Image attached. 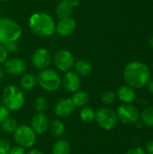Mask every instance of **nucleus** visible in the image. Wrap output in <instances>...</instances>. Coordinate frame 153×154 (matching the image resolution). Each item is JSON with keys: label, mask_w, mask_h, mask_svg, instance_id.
<instances>
[{"label": "nucleus", "mask_w": 153, "mask_h": 154, "mask_svg": "<svg viewBox=\"0 0 153 154\" xmlns=\"http://www.w3.org/2000/svg\"><path fill=\"white\" fill-rule=\"evenodd\" d=\"M23 34L20 24L8 17L0 18V43L5 44L10 42H17Z\"/></svg>", "instance_id": "4"}, {"label": "nucleus", "mask_w": 153, "mask_h": 154, "mask_svg": "<svg viewBox=\"0 0 153 154\" xmlns=\"http://www.w3.org/2000/svg\"><path fill=\"white\" fill-rule=\"evenodd\" d=\"M77 28L76 20L73 17H66L59 19L56 23V32L61 37H68L71 35Z\"/></svg>", "instance_id": "15"}, {"label": "nucleus", "mask_w": 153, "mask_h": 154, "mask_svg": "<svg viewBox=\"0 0 153 154\" xmlns=\"http://www.w3.org/2000/svg\"><path fill=\"white\" fill-rule=\"evenodd\" d=\"M141 118L144 125L150 127H153V107L144 109L142 112Z\"/></svg>", "instance_id": "25"}, {"label": "nucleus", "mask_w": 153, "mask_h": 154, "mask_svg": "<svg viewBox=\"0 0 153 154\" xmlns=\"http://www.w3.org/2000/svg\"><path fill=\"white\" fill-rule=\"evenodd\" d=\"M95 121L104 130H112L116 127L118 124V117L116 112L109 107H101L96 111Z\"/></svg>", "instance_id": "6"}, {"label": "nucleus", "mask_w": 153, "mask_h": 154, "mask_svg": "<svg viewBox=\"0 0 153 154\" xmlns=\"http://www.w3.org/2000/svg\"><path fill=\"white\" fill-rule=\"evenodd\" d=\"M6 50V51L9 53H15L19 51L20 49V46L18 44L17 42H7L5 44H3Z\"/></svg>", "instance_id": "28"}, {"label": "nucleus", "mask_w": 153, "mask_h": 154, "mask_svg": "<svg viewBox=\"0 0 153 154\" xmlns=\"http://www.w3.org/2000/svg\"><path fill=\"white\" fill-rule=\"evenodd\" d=\"M147 86H148V89L150 90V92L153 94V79L149 81V83L147 84Z\"/></svg>", "instance_id": "37"}, {"label": "nucleus", "mask_w": 153, "mask_h": 154, "mask_svg": "<svg viewBox=\"0 0 153 154\" xmlns=\"http://www.w3.org/2000/svg\"><path fill=\"white\" fill-rule=\"evenodd\" d=\"M149 42H150V45H151V47L153 48V35L151 37V39H150V41H149Z\"/></svg>", "instance_id": "38"}, {"label": "nucleus", "mask_w": 153, "mask_h": 154, "mask_svg": "<svg viewBox=\"0 0 153 154\" xmlns=\"http://www.w3.org/2000/svg\"><path fill=\"white\" fill-rule=\"evenodd\" d=\"M26 154H44V152H42L41 150L38 149H31Z\"/></svg>", "instance_id": "35"}, {"label": "nucleus", "mask_w": 153, "mask_h": 154, "mask_svg": "<svg viewBox=\"0 0 153 154\" xmlns=\"http://www.w3.org/2000/svg\"><path fill=\"white\" fill-rule=\"evenodd\" d=\"M14 139L23 148H32L36 143V134L27 125H20L14 132Z\"/></svg>", "instance_id": "7"}, {"label": "nucleus", "mask_w": 153, "mask_h": 154, "mask_svg": "<svg viewBox=\"0 0 153 154\" xmlns=\"http://www.w3.org/2000/svg\"><path fill=\"white\" fill-rule=\"evenodd\" d=\"M8 154H26V152H25L24 148H23L19 145H16V146L11 147Z\"/></svg>", "instance_id": "32"}, {"label": "nucleus", "mask_w": 153, "mask_h": 154, "mask_svg": "<svg viewBox=\"0 0 153 154\" xmlns=\"http://www.w3.org/2000/svg\"><path fill=\"white\" fill-rule=\"evenodd\" d=\"M71 152V146L69 141L65 139H60L57 141L51 149L52 154H70Z\"/></svg>", "instance_id": "20"}, {"label": "nucleus", "mask_w": 153, "mask_h": 154, "mask_svg": "<svg viewBox=\"0 0 153 154\" xmlns=\"http://www.w3.org/2000/svg\"><path fill=\"white\" fill-rule=\"evenodd\" d=\"M0 130H1V129H0Z\"/></svg>", "instance_id": "42"}, {"label": "nucleus", "mask_w": 153, "mask_h": 154, "mask_svg": "<svg viewBox=\"0 0 153 154\" xmlns=\"http://www.w3.org/2000/svg\"><path fill=\"white\" fill-rule=\"evenodd\" d=\"M80 5L79 0H61L56 6L55 14L59 19L70 17L74 8Z\"/></svg>", "instance_id": "14"}, {"label": "nucleus", "mask_w": 153, "mask_h": 154, "mask_svg": "<svg viewBox=\"0 0 153 154\" xmlns=\"http://www.w3.org/2000/svg\"><path fill=\"white\" fill-rule=\"evenodd\" d=\"M145 150H146V152H145L146 153L153 154V140L150 141L149 143H147Z\"/></svg>", "instance_id": "34"}, {"label": "nucleus", "mask_w": 153, "mask_h": 154, "mask_svg": "<svg viewBox=\"0 0 153 154\" xmlns=\"http://www.w3.org/2000/svg\"><path fill=\"white\" fill-rule=\"evenodd\" d=\"M10 116V110L4 105H0V124Z\"/></svg>", "instance_id": "30"}, {"label": "nucleus", "mask_w": 153, "mask_h": 154, "mask_svg": "<svg viewBox=\"0 0 153 154\" xmlns=\"http://www.w3.org/2000/svg\"><path fill=\"white\" fill-rule=\"evenodd\" d=\"M2 102L10 111H18L25 104L23 90L15 85H8L2 94Z\"/></svg>", "instance_id": "3"}, {"label": "nucleus", "mask_w": 153, "mask_h": 154, "mask_svg": "<svg viewBox=\"0 0 153 154\" xmlns=\"http://www.w3.org/2000/svg\"><path fill=\"white\" fill-rule=\"evenodd\" d=\"M11 149V144L7 139H0V154H8Z\"/></svg>", "instance_id": "29"}, {"label": "nucleus", "mask_w": 153, "mask_h": 154, "mask_svg": "<svg viewBox=\"0 0 153 154\" xmlns=\"http://www.w3.org/2000/svg\"><path fill=\"white\" fill-rule=\"evenodd\" d=\"M74 69L79 76L87 77L91 74L93 70V65L89 60L81 59L75 62Z\"/></svg>", "instance_id": "18"}, {"label": "nucleus", "mask_w": 153, "mask_h": 154, "mask_svg": "<svg viewBox=\"0 0 153 154\" xmlns=\"http://www.w3.org/2000/svg\"><path fill=\"white\" fill-rule=\"evenodd\" d=\"M5 69H3V68L0 66V82L4 79V78H5Z\"/></svg>", "instance_id": "36"}, {"label": "nucleus", "mask_w": 153, "mask_h": 154, "mask_svg": "<svg viewBox=\"0 0 153 154\" xmlns=\"http://www.w3.org/2000/svg\"><path fill=\"white\" fill-rule=\"evenodd\" d=\"M52 61L58 70L61 72H68L74 69L76 59L69 50L61 49L54 54Z\"/></svg>", "instance_id": "8"}, {"label": "nucleus", "mask_w": 153, "mask_h": 154, "mask_svg": "<svg viewBox=\"0 0 153 154\" xmlns=\"http://www.w3.org/2000/svg\"><path fill=\"white\" fill-rule=\"evenodd\" d=\"M33 107L37 113H43L48 108V100L44 97H38L34 100Z\"/></svg>", "instance_id": "26"}, {"label": "nucleus", "mask_w": 153, "mask_h": 154, "mask_svg": "<svg viewBox=\"0 0 153 154\" xmlns=\"http://www.w3.org/2000/svg\"><path fill=\"white\" fill-rule=\"evenodd\" d=\"M37 85V76L32 73H24L23 74L20 79V88L23 90L30 91L32 90Z\"/></svg>", "instance_id": "19"}, {"label": "nucleus", "mask_w": 153, "mask_h": 154, "mask_svg": "<svg viewBox=\"0 0 153 154\" xmlns=\"http://www.w3.org/2000/svg\"><path fill=\"white\" fill-rule=\"evenodd\" d=\"M49 130L50 134L54 137H61L66 131V127L64 123L60 119H54L53 121L50 122Z\"/></svg>", "instance_id": "21"}, {"label": "nucleus", "mask_w": 153, "mask_h": 154, "mask_svg": "<svg viewBox=\"0 0 153 154\" xmlns=\"http://www.w3.org/2000/svg\"><path fill=\"white\" fill-rule=\"evenodd\" d=\"M50 120L44 113H36L31 120V128L36 134H42L49 130Z\"/></svg>", "instance_id": "16"}, {"label": "nucleus", "mask_w": 153, "mask_h": 154, "mask_svg": "<svg viewBox=\"0 0 153 154\" xmlns=\"http://www.w3.org/2000/svg\"><path fill=\"white\" fill-rule=\"evenodd\" d=\"M124 79L133 88H142L150 81L151 73L148 66L141 61H132L124 69Z\"/></svg>", "instance_id": "1"}, {"label": "nucleus", "mask_w": 153, "mask_h": 154, "mask_svg": "<svg viewBox=\"0 0 153 154\" xmlns=\"http://www.w3.org/2000/svg\"><path fill=\"white\" fill-rule=\"evenodd\" d=\"M52 62V55L46 48H38L32 55V64L40 70L47 69Z\"/></svg>", "instance_id": "10"}, {"label": "nucleus", "mask_w": 153, "mask_h": 154, "mask_svg": "<svg viewBox=\"0 0 153 154\" xmlns=\"http://www.w3.org/2000/svg\"><path fill=\"white\" fill-rule=\"evenodd\" d=\"M152 67H153V65H152Z\"/></svg>", "instance_id": "41"}, {"label": "nucleus", "mask_w": 153, "mask_h": 154, "mask_svg": "<svg viewBox=\"0 0 153 154\" xmlns=\"http://www.w3.org/2000/svg\"><path fill=\"white\" fill-rule=\"evenodd\" d=\"M95 116H96L95 110L89 106H83L79 113L80 119L84 123H87V124L95 121Z\"/></svg>", "instance_id": "23"}, {"label": "nucleus", "mask_w": 153, "mask_h": 154, "mask_svg": "<svg viewBox=\"0 0 153 154\" xmlns=\"http://www.w3.org/2000/svg\"><path fill=\"white\" fill-rule=\"evenodd\" d=\"M75 105L71 98L63 97L60 99L54 106V113L60 118H65L73 114L75 110Z\"/></svg>", "instance_id": "13"}, {"label": "nucleus", "mask_w": 153, "mask_h": 154, "mask_svg": "<svg viewBox=\"0 0 153 154\" xmlns=\"http://www.w3.org/2000/svg\"><path fill=\"white\" fill-rule=\"evenodd\" d=\"M125 154H147L141 147H134L130 149Z\"/></svg>", "instance_id": "33"}, {"label": "nucleus", "mask_w": 153, "mask_h": 154, "mask_svg": "<svg viewBox=\"0 0 153 154\" xmlns=\"http://www.w3.org/2000/svg\"><path fill=\"white\" fill-rule=\"evenodd\" d=\"M61 85L65 90L70 93H74L79 90L81 86L80 76L73 70L65 72L63 78L61 79Z\"/></svg>", "instance_id": "12"}, {"label": "nucleus", "mask_w": 153, "mask_h": 154, "mask_svg": "<svg viewBox=\"0 0 153 154\" xmlns=\"http://www.w3.org/2000/svg\"><path fill=\"white\" fill-rule=\"evenodd\" d=\"M116 99V94L113 91H106L103 93L102 97H101V100L104 104L106 105H111L113 103H115Z\"/></svg>", "instance_id": "27"}, {"label": "nucleus", "mask_w": 153, "mask_h": 154, "mask_svg": "<svg viewBox=\"0 0 153 154\" xmlns=\"http://www.w3.org/2000/svg\"><path fill=\"white\" fill-rule=\"evenodd\" d=\"M30 30L37 36L49 37L56 32V23L53 17L45 12H35L28 19Z\"/></svg>", "instance_id": "2"}, {"label": "nucleus", "mask_w": 153, "mask_h": 154, "mask_svg": "<svg viewBox=\"0 0 153 154\" xmlns=\"http://www.w3.org/2000/svg\"><path fill=\"white\" fill-rule=\"evenodd\" d=\"M116 97H118L124 104H132L136 97L134 88L128 85L121 86L116 91Z\"/></svg>", "instance_id": "17"}, {"label": "nucleus", "mask_w": 153, "mask_h": 154, "mask_svg": "<svg viewBox=\"0 0 153 154\" xmlns=\"http://www.w3.org/2000/svg\"><path fill=\"white\" fill-rule=\"evenodd\" d=\"M17 126H18L17 122L14 118L9 116L8 118H6L5 121H3L1 123L0 129L6 134H14V132L16 130Z\"/></svg>", "instance_id": "24"}, {"label": "nucleus", "mask_w": 153, "mask_h": 154, "mask_svg": "<svg viewBox=\"0 0 153 154\" xmlns=\"http://www.w3.org/2000/svg\"><path fill=\"white\" fill-rule=\"evenodd\" d=\"M8 59V52L6 51L5 46L0 43V65L5 63Z\"/></svg>", "instance_id": "31"}, {"label": "nucleus", "mask_w": 153, "mask_h": 154, "mask_svg": "<svg viewBox=\"0 0 153 154\" xmlns=\"http://www.w3.org/2000/svg\"><path fill=\"white\" fill-rule=\"evenodd\" d=\"M37 84L48 92H55L61 86V78L53 69H44L37 75Z\"/></svg>", "instance_id": "5"}, {"label": "nucleus", "mask_w": 153, "mask_h": 154, "mask_svg": "<svg viewBox=\"0 0 153 154\" xmlns=\"http://www.w3.org/2000/svg\"><path fill=\"white\" fill-rule=\"evenodd\" d=\"M118 120L125 125L135 124L140 120V112L136 106L132 104H123L116 111Z\"/></svg>", "instance_id": "9"}, {"label": "nucleus", "mask_w": 153, "mask_h": 154, "mask_svg": "<svg viewBox=\"0 0 153 154\" xmlns=\"http://www.w3.org/2000/svg\"><path fill=\"white\" fill-rule=\"evenodd\" d=\"M5 64V71L12 76H20L25 73L27 66L25 61L19 57L7 59Z\"/></svg>", "instance_id": "11"}, {"label": "nucleus", "mask_w": 153, "mask_h": 154, "mask_svg": "<svg viewBox=\"0 0 153 154\" xmlns=\"http://www.w3.org/2000/svg\"><path fill=\"white\" fill-rule=\"evenodd\" d=\"M1 2H6V1H9V0H0Z\"/></svg>", "instance_id": "39"}, {"label": "nucleus", "mask_w": 153, "mask_h": 154, "mask_svg": "<svg viewBox=\"0 0 153 154\" xmlns=\"http://www.w3.org/2000/svg\"><path fill=\"white\" fill-rule=\"evenodd\" d=\"M71 99L75 106L83 107V106H86L87 103L89 102V95L84 90H78L73 93Z\"/></svg>", "instance_id": "22"}, {"label": "nucleus", "mask_w": 153, "mask_h": 154, "mask_svg": "<svg viewBox=\"0 0 153 154\" xmlns=\"http://www.w3.org/2000/svg\"><path fill=\"white\" fill-rule=\"evenodd\" d=\"M96 1H101V0H96Z\"/></svg>", "instance_id": "40"}]
</instances>
